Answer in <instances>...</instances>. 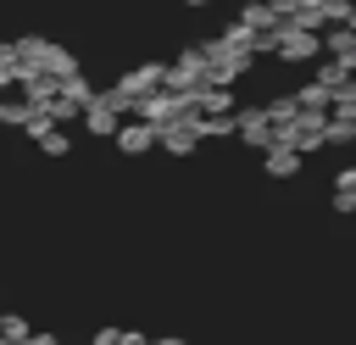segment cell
Masks as SVG:
<instances>
[{
	"label": "cell",
	"instance_id": "52a82bcc",
	"mask_svg": "<svg viewBox=\"0 0 356 345\" xmlns=\"http://www.w3.org/2000/svg\"><path fill=\"white\" fill-rule=\"evenodd\" d=\"M295 106L300 111H328V89L323 83H306V89H295Z\"/></svg>",
	"mask_w": 356,
	"mask_h": 345
},
{
	"label": "cell",
	"instance_id": "8992f818",
	"mask_svg": "<svg viewBox=\"0 0 356 345\" xmlns=\"http://www.w3.org/2000/svg\"><path fill=\"white\" fill-rule=\"evenodd\" d=\"M83 122H89V134H117V122H122V117H117L111 106H100V95H95V100L83 106Z\"/></svg>",
	"mask_w": 356,
	"mask_h": 345
},
{
	"label": "cell",
	"instance_id": "7a4b0ae2",
	"mask_svg": "<svg viewBox=\"0 0 356 345\" xmlns=\"http://www.w3.org/2000/svg\"><path fill=\"white\" fill-rule=\"evenodd\" d=\"M156 145H161V150H172V156H189V150L200 145V134H195V111H184L178 122L156 128Z\"/></svg>",
	"mask_w": 356,
	"mask_h": 345
},
{
	"label": "cell",
	"instance_id": "9c48e42d",
	"mask_svg": "<svg viewBox=\"0 0 356 345\" xmlns=\"http://www.w3.org/2000/svg\"><path fill=\"white\" fill-rule=\"evenodd\" d=\"M184 6H206V0H184Z\"/></svg>",
	"mask_w": 356,
	"mask_h": 345
},
{
	"label": "cell",
	"instance_id": "6da1fadb",
	"mask_svg": "<svg viewBox=\"0 0 356 345\" xmlns=\"http://www.w3.org/2000/svg\"><path fill=\"white\" fill-rule=\"evenodd\" d=\"M234 134H239L245 145H256V150H267V145H273V122H267V111H261V106L234 111Z\"/></svg>",
	"mask_w": 356,
	"mask_h": 345
},
{
	"label": "cell",
	"instance_id": "5b68a950",
	"mask_svg": "<svg viewBox=\"0 0 356 345\" xmlns=\"http://www.w3.org/2000/svg\"><path fill=\"white\" fill-rule=\"evenodd\" d=\"M261 167H267V178H295V172H300V156H295V150H278V145H267Z\"/></svg>",
	"mask_w": 356,
	"mask_h": 345
},
{
	"label": "cell",
	"instance_id": "ba28073f",
	"mask_svg": "<svg viewBox=\"0 0 356 345\" xmlns=\"http://www.w3.org/2000/svg\"><path fill=\"white\" fill-rule=\"evenodd\" d=\"M334 184H339V195H356V167H345V172H339Z\"/></svg>",
	"mask_w": 356,
	"mask_h": 345
},
{
	"label": "cell",
	"instance_id": "3957f363",
	"mask_svg": "<svg viewBox=\"0 0 356 345\" xmlns=\"http://www.w3.org/2000/svg\"><path fill=\"white\" fill-rule=\"evenodd\" d=\"M111 139H117V150L139 156V150H150V145H156V128H150V122H117V134H111Z\"/></svg>",
	"mask_w": 356,
	"mask_h": 345
},
{
	"label": "cell",
	"instance_id": "277c9868",
	"mask_svg": "<svg viewBox=\"0 0 356 345\" xmlns=\"http://www.w3.org/2000/svg\"><path fill=\"white\" fill-rule=\"evenodd\" d=\"M350 78H356V67H350V61H334V56H328V61H317V78H312V83H323V89L334 95V89H339V83H350Z\"/></svg>",
	"mask_w": 356,
	"mask_h": 345
}]
</instances>
